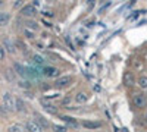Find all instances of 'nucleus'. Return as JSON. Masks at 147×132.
<instances>
[{
  "label": "nucleus",
  "mask_w": 147,
  "mask_h": 132,
  "mask_svg": "<svg viewBox=\"0 0 147 132\" xmlns=\"http://www.w3.org/2000/svg\"><path fill=\"white\" fill-rule=\"evenodd\" d=\"M132 104L137 107V109H144V107L147 106V95L146 94H136L134 95V98H132Z\"/></svg>",
  "instance_id": "1"
},
{
  "label": "nucleus",
  "mask_w": 147,
  "mask_h": 132,
  "mask_svg": "<svg viewBox=\"0 0 147 132\" xmlns=\"http://www.w3.org/2000/svg\"><path fill=\"white\" fill-rule=\"evenodd\" d=\"M3 104L6 107V110H15V98L10 92H5L3 94Z\"/></svg>",
  "instance_id": "2"
},
{
  "label": "nucleus",
  "mask_w": 147,
  "mask_h": 132,
  "mask_svg": "<svg viewBox=\"0 0 147 132\" xmlns=\"http://www.w3.org/2000/svg\"><path fill=\"white\" fill-rule=\"evenodd\" d=\"M71 82H72V78H71V76H60V78H57V81L55 82V87H56V88H66Z\"/></svg>",
  "instance_id": "3"
},
{
  "label": "nucleus",
  "mask_w": 147,
  "mask_h": 132,
  "mask_svg": "<svg viewBox=\"0 0 147 132\" xmlns=\"http://www.w3.org/2000/svg\"><path fill=\"white\" fill-rule=\"evenodd\" d=\"M21 13L24 16H35L37 15V9L32 6V5H27L21 9Z\"/></svg>",
  "instance_id": "4"
},
{
  "label": "nucleus",
  "mask_w": 147,
  "mask_h": 132,
  "mask_svg": "<svg viewBox=\"0 0 147 132\" xmlns=\"http://www.w3.org/2000/svg\"><path fill=\"white\" fill-rule=\"evenodd\" d=\"M43 74L46 75V76H49V78H53V76H59V69L57 68H53V66H46L44 68V70H43Z\"/></svg>",
  "instance_id": "5"
},
{
  "label": "nucleus",
  "mask_w": 147,
  "mask_h": 132,
  "mask_svg": "<svg viewBox=\"0 0 147 132\" xmlns=\"http://www.w3.org/2000/svg\"><path fill=\"white\" fill-rule=\"evenodd\" d=\"M27 131H28V132H41L43 128L37 123L35 121H28V122H27Z\"/></svg>",
  "instance_id": "6"
},
{
  "label": "nucleus",
  "mask_w": 147,
  "mask_h": 132,
  "mask_svg": "<svg viewBox=\"0 0 147 132\" xmlns=\"http://www.w3.org/2000/svg\"><path fill=\"white\" fill-rule=\"evenodd\" d=\"M15 70L18 72V74H19L22 78H25V79H28V78H30V74H28V68H24L22 65H19V63H15Z\"/></svg>",
  "instance_id": "7"
},
{
  "label": "nucleus",
  "mask_w": 147,
  "mask_h": 132,
  "mask_svg": "<svg viewBox=\"0 0 147 132\" xmlns=\"http://www.w3.org/2000/svg\"><path fill=\"white\" fill-rule=\"evenodd\" d=\"M82 126L87 128V129H97V128H102V122H91V121H84Z\"/></svg>",
  "instance_id": "8"
},
{
  "label": "nucleus",
  "mask_w": 147,
  "mask_h": 132,
  "mask_svg": "<svg viewBox=\"0 0 147 132\" xmlns=\"http://www.w3.org/2000/svg\"><path fill=\"white\" fill-rule=\"evenodd\" d=\"M3 49H6L9 53H15V46L12 44V41H10L7 37L3 38Z\"/></svg>",
  "instance_id": "9"
},
{
  "label": "nucleus",
  "mask_w": 147,
  "mask_h": 132,
  "mask_svg": "<svg viewBox=\"0 0 147 132\" xmlns=\"http://www.w3.org/2000/svg\"><path fill=\"white\" fill-rule=\"evenodd\" d=\"M10 21V15L6 12H0V27H6Z\"/></svg>",
  "instance_id": "10"
},
{
  "label": "nucleus",
  "mask_w": 147,
  "mask_h": 132,
  "mask_svg": "<svg viewBox=\"0 0 147 132\" xmlns=\"http://www.w3.org/2000/svg\"><path fill=\"white\" fill-rule=\"evenodd\" d=\"M41 106L44 107V110H47V112H50V113H57L56 106H53V104H50V103H47L46 100H41Z\"/></svg>",
  "instance_id": "11"
},
{
  "label": "nucleus",
  "mask_w": 147,
  "mask_h": 132,
  "mask_svg": "<svg viewBox=\"0 0 147 132\" xmlns=\"http://www.w3.org/2000/svg\"><path fill=\"white\" fill-rule=\"evenodd\" d=\"M124 84L127 87H131L132 84H134V76H132V74H129V72H125L124 74Z\"/></svg>",
  "instance_id": "12"
},
{
  "label": "nucleus",
  "mask_w": 147,
  "mask_h": 132,
  "mask_svg": "<svg viewBox=\"0 0 147 132\" xmlns=\"http://www.w3.org/2000/svg\"><path fill=\"white\" fill-rule=\"evenodd\" d=\"M60 119H62L65 123H68L69 126H72V128H77V126H78V123L75 122V119H74V117H69V116H60Z\"/></svg>",
  "instance_id": "13"
},
{
  "label": "nucleus",
  "mask_w": 147,
  "mask_h": 132,
  "mask_svg": "<svg viewBox=\"0 0 147 132\" xmlns=\"http://www.w3.org/2000/svg\"><path fill=\"white\" fill-rule=\"evenodd\" d=\"M15 110H18V112H25V103L22 101V98H16V100H15Z\"/></svg>",
  "instance_id": "14"
},
{
  "label": "nucleus",
  "mask_w": 147,
  "mask_h": 132,
  "mask_svg": "<svg viewBox=\"0 0 147 132\" xmlns=\"http://www.w3.org/2000/svg\"><path fill=\"white\" fill-rule=\"evenodd\" d=\"M87 94H85V92H78L77 95H75V101L77 103H85V101H87Z\"/></svg>",
  "instance_id": "15"
},
{
  "label": "nucleus",
  "mask_w": 147,
  "mask_h": 132,
  "mask_svg": "<svg viewBox=\"0 0 147 132\" xmlns=\"http://www.w3.org/2000/svg\"><path fill=\"white\" fill-rule=\"evenodd\" d=\"M9 132H25V131H24V128L21 125H12V126H9Z\"/></svg>",
  "instance_id": "16"
},
{
  "label": "nucleus",
  "mask_w": 147,
  "mask_h": 132,
  "mask_svg": "<svg viewBox=\"0 0 147 132\" xmlns=\"http://www.w3.org/2000/svg\"><path fill=\"white\" fill-rule=\"evenodd\" d=\"M35 117H37V121H35V122L38 123V125H40L41 128H43V126H47V125H49V123H47V122L44 121V119H43V117H41L40 115H35Z\"/></svg>",
  "instance_id": "17"
},
{
  "label": "nucleus",
  "mask_w": 147,
  "mask_h": 132,
  "mask_svg": "<svg viewBox=\"0 0 147 132\" xmlns=\"http://www.w3.org/2000/svg\"><path fill=\"white\" fill-rule=\"evenodd\" d=\"M138 85H140L141 88L147 90V78H146V76H141V78L138 79Z\"/></svg>",
  "instance_id": "18"
},
{
  "label": "nucleus",
  "mask_w": 147,
  "mask_h": 132,
  "mask_svg": "<svg viewBox=\"0 0 147 132\" xmlns=\"http://www.w3.org/2000/svg\"><path fill=\"white\" fill-rule=\"evenodd\" d=\"M32 60H34V62H35L37 65H43V63H44V59H43L41 56H38V54H34Z\"/></svg>",
  "instance_id": "19"
},
{
  "label": "nucleus",
  "mask_w": 147,
  "mask_h": 132,
  "mask_svg": "<svg viewBox=\"0 0 147 132\" xmlns=\"http://www.w3.org/2000/svg\"><path fill=\"white\" fill-rule=\"evenodd\" d=\"M52 128L55 129V132H68V131H66V128H63V126H59V125H53Z\"/></svg>",
  "instance_id": "20"
},
{
  "label": "nucleus",
  "mask_w": 147,
  "mask_h": 132,
  "mask_svg": "<svg viewBox=\"0 0 147 132\" xmlns=\"http://www.w3.org/2000/svg\"><path fill=\"white\" fill-rule=\"evenodd\" d=\"M19 87H21V88H25V90H27V88H30L31 85H30V82H28V81H21V82H19Z\"/></svg>",
  "instance_id": "21"
},
{
  "label": "nucleus",
  "mask_w": 147,
  "mask_h": 132,
  "mask_svg": "<svg viewBox=\"0 0 147 132\" xmlns=\"http://www.w3.org/2000/svg\"><path fill=\"white\" fill-rule=\"evenodd\" d=\"M28 27H30L31 29H37V23L32 22V21H30V22H28Z\"/></svg>",
  "instance_id": "22"
},
{
  "label": "nucleus",
  "mask_w": 147,
  "mask_h": 132,
  "mask_svg": "<svg viewBox=\"0 0 147 132\" xmlns=\"http://www.w3.org/2000/svg\"><path fill=\"white\" fill-rule=\"evenodd\" d=\"M69 101H71V95H68V97H65V98H63V101H62V103H63V104H68V103H69Z\"/></svg>",
  "instance_id": "23"
},
{
  "label": "nucleus",
  "mask_w": 147,
  "mask_h": 132,
  "mask_svg": "<svg viewBox=\"0 0 147 132\" xmlns=\"http://www.w3.org/2000/svg\"><path fill=\"white\" fill-rule=\"evenodd\" d=\"M24 32H25V34L28 35V38H34V37H32V32H30L28 29H24Z\"/></svg>",
  "instance_id": "24"
},
{
  "label": "nucleus",
  "mask_w": 147,
  "mask_h": 132,
  "mask_svg": "<svg viewBox=\"0 0 147 132\" xmlns=\"http://www.w3.org/2000/svg\"><path fill=\"white\" fill-rule=\"evenodd\" d=\"M65 40H66V43H68V44H69V46H71V49H72V43H71V40H69V38H68V37H65Z\"/></svg>",
  "instance_id": "25"
},
{
  "label": "nucleus",
  "mask_w": 147,
  "mask_h": 132,
  "mask_svg": "<svg viewBox=\"0 0 147 132\" xmlns=\"http://www.w3.org/2000/svg\"><path fill=\"white\" fill-rule=\"evenodd\" d=\"M3 54H5L3 53V47H0V57H3Z\"/></svg>",
  "instance_id": "26"
}]
</instances>
